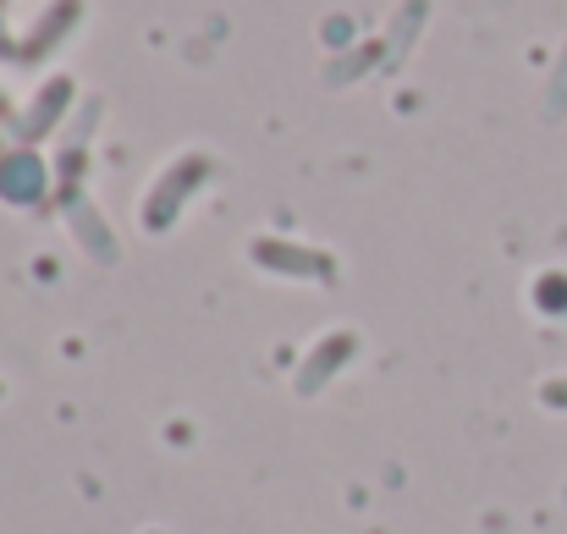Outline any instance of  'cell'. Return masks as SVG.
<instances>
[{
    "label": "cell",
    "instance_id": "7",
    "mask_svg": "<svg viewBox=\"0 0 567 534\" xmlns=\"http://www.w3.org/2000/svg\"><path fill=\"white\" fill-rule=\"evenodd\" d=\"M78 22H83V0H50V6L28 22V33L17 39V66H44V61L78 33Z\"/></svg>",
    "mask_w": 567,
    "mask_h": 534
},
{
    "label": "cell",
    "instance_id": "11",
    "mask_svg": "<svg viewBox=\"0 0 567 534\" xmlns=\"http://www.w3.org/2000/svg\"><path fill=\"white\" fill-rule=\"evenodd\" d=\"M563 111H567V44L557 55V66H551V78H546V116H563Z\"/></svg>",
    "mask_w": 567,
    "mask_h": 534
},
{
    "label": "cell",
    "instance_id": "12",
    "mask_svg": "<svg viewBox=\"0 0 567 534\" xmlns=\"http://www.w3.org/2000/svg\"><path fill=\"white\" fill-rule=\"evenodd\" d=\"M535 397H540V408H551V413H567V374H546Z\"/></svg>",
    "mask_w": 567,
    "mask_h": 534
},
{
    "label": "cell",
    "instance_id": "2",
    "mask_svg": "<svg viewBox=\"0 0 567 534\" xmlns=\"http://www.w3.org/2000/svg\"><path fill=\"white\" fill-rule=\"evenodd\" d=\"M248 259L254 270L265 276H281V281H309V287H331L342 276L337 254L331 248H315V243H298V237H276V232H259L248 243Z\"/></svg>",
    "mask_w": 567,
    "mask_h": 534
},
{
    "label": "cell",
    "instance_id": "10",
    "mask_svg": "<svg viewBox=\"0 0 567 534\" xmlns=\"http://www.w3.org/2000/svg\"><path fill=\"white\" fill-rule=\"evenodd\" d=\"M424 17H430V0H408V6H396V22H391V33H385V55H391V61H396L402 50H413Z\"/></svg>",
    "mask_w": 567,
    "mask_h": 534
},
{
    "label": "cell",
    "instance_id": "15",
    "mask_svg": "<svg viewBox=\"0 0 567 534\" xmlns=\"http://www.w3.org/2000/svg\"><path fill=\"white\" fill-rule=\"evenodd\" d=\"M0 397H6V380H0Z\"/></svg>",
    "mask_w": 567,
    "mask_h": 534
},
{
    "label": "cell",
    "instance_id": "14",
    "mask_svg": "<svg viewBox=\"0 0 567 534\" xmlns=\"http://www.w3.org/2000/svg\"><path fill=\"white\" fill-rule=\"evenodd\" d=\"M0 127H17V111H11V94L0 89Z\"/></svg>",
    "mask_w": 567,
    "mask_h": 534
},
{
    "label": "cell",
    "instance_id": "13",
    "mask_svg": "<svg viewBox=\"0 0 567 534\" xmlns=\"http://www.w3.org/2000/svg\"><path fill=\"white\" fill-rule=\"evenodd\" d=\"M0 61H11V66H17V39L6 33V17H0Z\"/></svg>",
    "mask_w": 567,
    "mask_h": 534
},
{
    "label": "cell",
    "instance_id": "3",
    "mask_svg": "<svg viewBox=\"0 0 567 534\" xmlns=\"http://www.w3.org/2000/svg\"><path fill=\"white\" fill-rule=\"evenodd\" d=\"M83 100H78V78H66V72H55V78H44L39 89H33V100L17 111V144H28V150H39L44 138H55L66 122H72V111H78Z\"/></svg>",
    "mask_w": 567,
    "mask_h": 534
},
{
    "label": "cell",
    "instance_id": "4",
    "mask_svg": "<svg viewBox=\"0 0 567 534\" xmlns=\"http://www.w3.org/2000/svg\"><path fill=\"white\" fill-rule=\"evenodd\" d=\"M50 198H55L50 161L39 150H28V144H11L0 155V204H11V209H44Z\"/></svg>",
    "mask_w": 567,
    "mask_h": 534
},
{
    "label": "cell",
    "instance_id": "5",
    "mask_svg": "<svg viewBox=\"0 0 567 534\" xmlns=\"http://www.w3.org/2000/svg\"><path fill=\"white\" fill-rule=\"evenodd\" d=\"M55 209H61L66 232L78 237V248H83L89 259H100V265H116V259H122V243H116V232H111L105 209H100V204H94L83 187H72V193H55Z\"/></svg>",
    "mask_w": 567,
    "mask_h": 534
},
{
    "label": "cell",
    "instance_id": "8",
    "mask_svg": "<svg viewBox=\"0 0 567 534\" xmlns=\"http://www.w3.org/2000/svg\"><path fill=\"white\" fill-rule=\"evenodd\" d=\"M380 61H391L385 55V39H370V44H353V50H337L331 61H326V83H353V78H364V72H375Z\"/></svg>",
    "mask_w": 567,
    "mask_h": 534
},
{
    "label": "cell",
    "instance_id": "1",
    "mask_svg": "<svg viewBox=\"0 0 567 534\" xmlns=\"http://www.w3.org/2000/svg\"><path fill=\"white\" fill-rule=\"evenodd\" d=\"M215 177V155H204V150H183V155H172L155 182L144 187V198H138V226L150 232V237H166L183 215H188V204L209 187Z\"/></svg>",
    "mask_w": 567,
    "mask_h": 534
},
{
    "label": "cell",
    "instance_id": "6",
    "mask_svg": "<svg viewBox=\"0 0 567 534\" xmlns=\"http://www.w3.org/2000/svg\"><path fill=\"white\" fill-rule=\"evenodd\" d=\"M359 353H364V337H359V331H348V326H342V331H326V337L303 353V363L292 369V391H298V397H320Z\"/></svg>",
    "mask_w": 567,
    "mask_h": 534
},
{
    "label": "cell",
    "instance_id": "9",
    "mask_svg": "<svg viewBox=\"0 0 567 534\" xmlns=\"http://www.w3.org/2000/svg\"><path fill=\"white\" fill-rule=\"evenodd\" d=\"M529 304H535V315H546V320H567V270H540V276L529 281Z\"/></svg>",
    "mask_w": 567,
    "mask_h": 534
}]
</instances>
